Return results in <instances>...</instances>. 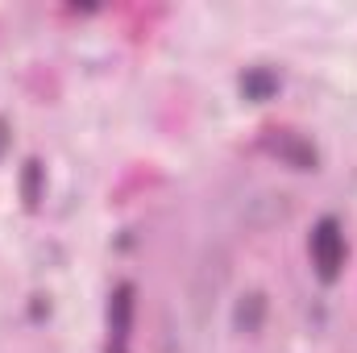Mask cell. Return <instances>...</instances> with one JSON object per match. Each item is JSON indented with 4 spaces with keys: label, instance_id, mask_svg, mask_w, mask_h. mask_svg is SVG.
I'll list each match as a JSON object with an SVG mask.
<instances>
[{
    "label": "cell",
    "instance_id": "cell-1",
    "mask_svg": "<svg viewBox=\"0 0 357 353\" xmlns=\"http://www.w3.org/2000/svg\"><path fill=\"white\" fill-rule=\"evenodd\" d=\"M312 254H316V266H320L324 278L337 274V266H341V258H345V241H341V233H337L333 220H324V225L312 233Z\"/></svg>",
    "mask_w": 357,
    "mask_h": 353
},
{
    "label": "cell",
    "instance_id": "cell-2",
    "mask_svg": "<svg viewBox=\"0 0 357 353\" xmlns=\"http://www.w3.org/2000/svg\"><path fill=\"white\" fill-rule=\"evenodd\" d=\"M4 146H8V133H4V121H0V154H4Z\"/></svg>",
    "mask_w": 357,
    "mask_h": 353
}]
</instances>
